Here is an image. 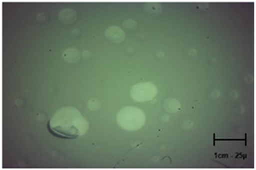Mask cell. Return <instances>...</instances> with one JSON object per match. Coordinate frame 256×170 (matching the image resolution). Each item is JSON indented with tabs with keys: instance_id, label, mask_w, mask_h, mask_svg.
<instances>
[{
	"instance_id": "obj_1",
	"label": "cell",
	"mask_w": 256,
	"mask_h": 170,
	"mask_svg": "<svg viewBox=\"0 0 256 170\" xmlns=\"http://www.w3.org/2000/svg\"><path fill=\"white\" fill-rule=\"evenodd\" d=\"M88 127L86 120L74 108H65L58 111L48 124L52 134L68 140L76 139L84 134Z\"/></svg>"
}]
</instances>
